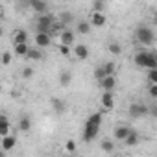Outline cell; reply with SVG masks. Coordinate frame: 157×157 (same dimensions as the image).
I'll list each match as a JSON object with an SVG mask.
<instances>
[{"label": "cell", "instance_id": "7c38bea8", "mask_svg": "<svg viewBox=\"0 0 157 157\" xmlns=\"http://www.w3.org/2000/svg\"><path fill=\"white\" fill-rule=\"evenodd\" d=\"M74 56H76L78 59L83 61V59L89 57V48H87L85 44H76V46H74Z\"/></svg>", "mask_w": 157, "mask_h": 157}, {"label": "cell", "instance_id": "5bb4252c", "mask_svg": "<svg viewBox=\"0 0 157 157\" xmlns=\"http://www.w3.org/2000/svg\"><path fill=\"white\" fill-rule=\"evenodd\" d=\"M59 41L63 43V44H74V33L70 32V30H63L61 33H59Z\"/></svg>", "mask_w": 157, "mask_h": 157}, {"label": "cell", "instance_id": "ba28073f", "mask_svg": "<svg viewBox=\"0 0 157 157\" xmlns=\"http://www.w3.org/2000/svg\"><path fill=\"white\" fill-rule=\"evenodd\" d=\"M100 102H102V107H104V109H107V111H109V109H113V107H115L113 93H111V91H104V94H102V100H100Z\"/></svg>", "mask_w": 157, "mask_h": 157}, {"label": "cell", "instance_id": "9c48e42d", "mask_svg": "<svg viewBox=\"0 0 157 157\" xmlns=\"http://www.w3.org/2000/svg\"><path fill=\"white\" fill-rule=\"evenodd\" d=\"M28 4L37 13H46V10H48V4L44 2V0H28Z\"/></svg>", "mask_w": 157, "mask_h": 157}, {"label": "cell", "instance_id": "e575fe53", "mask_svg": "<svg viewBox=\"0 0 157 157\" xmlns=\"http://www.w3.org/2000/svg\"><path fill=\"white\" fill-rule=\"evenodd\" d=\"M148 94H150L151 98H157V83H150V87H148Z\"/></svg>", "mask_w": 157, "mask_h": 157}, {"label": "cell", "instance_id": "83f0119b", "mask_svg": "<svg viewBox=\"0 0 157 157\" xmlns=\"http://www.w3.org/2000/svg\"><path fill=\"white\" fill-rule=\"evenodd\" d=\"M109 52L115 54V56H118V54H122V46L118 43H109Z\"/></svg>", "mask_w": 157, "mask_h": 157}, {"label": "cell", "instance_id": "484cf974", "mask_svg": "<svg viewBox=\"0 0 157 157\" xmlns=\"http://www.w3.org/2000/svg\"><path fill=\"white\" fill-rule=\"evenodd\" d=\"M59 21L65 24H70V22H74V15H70L68 11H63V13H59Z\"/></svg>", "mask_w": 157, "mask_h": 157}, {"label": "cell", "instance_id": "f546056e", "mask_svg": "<svg viewBox=\"0 0 157 157\" xmlns=\"http://www.w3.org/2000/svg\"><path fill=\"white\" fill-rule=\"evenodd\" d=\"M63 30H67V24L65 22H54V26H52V32H56V33H61Z\"/></svg>", "mask_w": 157, "mask_h": 157}, {"label": "cell", "instance_id": "9a60e30c", "mask_svg": "<svg viewBox=\"0 0 157 157\" xmlns=\"http://www.w3.org/2000/svg\"><path fill=\"white\" fill-rule=\"evenodd\" d=\"M91 28H93V24L87 22V21H78V24H76L78 33H82V35H87V33L91 32Z\"/></svg>", "mask_w": 157, "mask_h": 157}, {"label": "cell", "instance_id": "d590c367", "mask_svg": "<svg viewBox=\"0 0 157 157\" xmlns=\"http://www.w3.org/2000/svg\"><path fill=\"white\" fill-rule=\"evenodd\" d=\"M65 148H67V151H70V153H74V151H76V142H74V140H67V144H65Z\"/></svg>", "mask_w": 157, "mask_h": 157}, {"label": "cell", "instance_id": "d6a6232c", "mask_svg": "<svg viewBox=\"0 0 157 157\" xmlns=\"http://www.w3.org/2000/svg\"><path fill=\"white\" fill-rule=\"evenodd\" d=\"M59 54H61V56H65V57H68V56H70V46L61 43V44H59Z\"/></svg>", "mask_w": 157, "mask_h": 157}, {"label": "cell", "instance_id": "44dd1931", "mask_svg": "<svg viewBox=\"0 0 157 157\" xmlns=\"http://www.w3.org/2000/svg\"><path fill=\"white\" fill-rule=\"evenodd\" d=\"M100 150H102V151H105V153H111V151L115 150V142H113V140H109V139H104V140L100 142Z\"/></svg>", "mask_w": 157, "mask_h": 157}, {"label": "cell", "instance_id": "52a82bcc", "mask_svg": "<svg viewBox=\"0 0 157 157\" xmlns=\"http://www.w3.org/2000/svg\"><path fill=\"white\" fill-rule=\"evenodd\" d=\"M50 43H52V37H50L48 32H37V35H35V44H37V46L46 48Z\"/></svg>", "mask_w": 157, "mask_h": 157}, {"label": "cell", "instance_id": "277c9868", "mask_svg": "<svg viewBox=\"0 0 157 157\" xmlns=\"http://www.w3.org/2000/svg\"><path fill=\"white\" fill-rule=\"evenodd\" d=\"M37 32H52V26H54V19L46 13H41V17L37 19Z\"/></svg>", "mask_w": 157, "mask_h": 157}, {"label": "cell", "instance_id": "8992f818", "mask_svg": "<svg viewBox=\"0 0 157 157\" xmlns=\"http://www.w3.org/2000/svg\"><path fill=\"white\" fill-rule=\"evenodd\" d=\"M100 87H102V91H113L117 87V78H115V74H107L104 80H100Z\"/></svg>", "mask_w": 157, "mask_h": 157}, {"label": "cell", "instance_id": "8fae6325", "mask_svg": "<svg viewBox=\"0 0 157 157\" xmlns=\"http://www.w3.org/2000/svg\"><path fill=\"white\" fill-rule=\"evenodd\" d=\"M15 144H17V137H13V135H4V137H2V150H4V151L13 150Z\"/></svg>", "mask_w": 157, "mask_h": 157}, {"label": "cell", "instance_id": "2e32d148", "mask_svg": "<svg viewBox=\"0 0 157 157\" xmlns=\"http://www.w3.org/2000/svg\"><path fill=\"white\" fill-rule=\"evenodd\" d=\"M148 54H150V52H137V56H135V65L146 68V65H148Z\"/></svg>", "mask_w": 157, "mask_h": 157}, {"label": "cell", "instance_id": "3957f363", "mask_svg": "<svg viewBox=\"0 0 157 157\" xmlns=\"http://www.w3.org/2000/svg\"><path fill=\"white\" fill-rule=\"evenodd\" d=\"M128 113H129V117H133V118H140V117H146V115H150V107H148V105H144V104L133 102V104L129 105Z\"/></svg>", "mask_w": 157, "mask_h": 157}, {"label": "cell", "instance_id": "30bf717a", "mask_svg": "<svg viewBox=\"0 0 157 157\" xmlns=\"http://www.w3.org/2000/svg\"><path fill=\"white\" fill-rule=\"evenodd\" d=\"M50 105H52V109H54L57 115H63V113L67 111V104H65L61 98H50Z\"/></svg>", "mask_w": 157, "mask_h": 157}, {"label": "cell", "instance_id": "e0dca14e", "mask_svg": "<svg viewBox=\"0 0 157 157\" xmlns=\"http://www.w3.org/2000/svg\"><path fill=\"white\" fill-rule=\"evenodd\" d=\"M19 43H28V33L24 30H17L13 33V44H19Z\"/></svg>", "mask_w": 157, "mask_h": 157}, {"label": "cell", "instance_id": "f1b7e54d", "mask_svg": "<svg viewBox=\"0 0 157 157\" xmlns=\"http://www.w3.org/2000/svg\"><path fill=\"white\" fill-rule=\"evenodd\" d=\"M105 76H107V74H105V68H104V65H102V67H98V68L94 70V78H96L98 82H100V80H104Z\"/></svg>", "mask_w": 157, "mask_h": 157}, {"label": "cell", "instance_id": "4fadbf2b", "mask_svg": "<svg viewBox=\"0 0 157 157\" xmlns=\"http://www.w3.org/2000/svg\"><path fill=\"white\" fill-rule=\"evenodd\" d=\"M129 133H131V129H129L128 126H117L113 135H115V139H117V140H124Z\"/></svg>", "mask_w": 157, "mask_h": 157}, {"label": "cell", "instance_id": "4316f807", "mask_svg": "<svg viewBox=\"0 0 157 157\" xmlns=\"http://www.w3.org/2000/svg\"><path fill=\"white\" fill-rule=\"evenodd\" d=\"M105 10V0H94L93 2V11H104Z\"/></svg>", "mask_w": 157, "mask_h": 157}, {"label": "cell", "instance_id": "8d00e7d4", "mask_svg": "<svg viewBox=\"0 0 157 157\" xmlns=\"http://www.w3.org/2000/svg\"><path fill=\"white\" fill-rule=\"evenodd\" d=\"M32 76H33V68L26 67V68L22 70V78H24V80H28V78H32Z\"/></svg>", "mask_w": 157, "mask_h": 157}, {"label": "cell", "instance_id": "5b68a950", "mask_svg": "<svg viewBox=\"0 0 157 157\" xmlns=\"http://www.w3.org/2000/svg\"><path fill=\"white\" fill-rule=\"evenodd\" d=\"M105 22H107V17H105L104 11H93V15H91V24H93L94 28H104Z\"/></svg>", "mask_w": 157, "mask_h": 157}, {"label": "cell", "instance_id": "f35d334b", "mask_svg": "<svg viewBox=\"0 0 157 157\" xmlns=\"http://www.w3.org/2000/svg\"><path fill=\"white\" fill-rule=\"evenodd\" d=\"M155 24H157V13H155Z\"/></svg>", "mask_w": 157, "mask_h": 157}, {"label": "cell", "instance_id": "d4e9b609", "mask_svg": "<svg viewBox=\"0 0 157 157\" xmlns=\"http://www.w3.org/2000/svg\"><path fill=\"white\" fill-rule=\"evenodd\" d=\"M26 57H30V59H33V61H39V59H43V54H41V50H37V48H30Z\"/></svg>", "mask_w": 157, "mask_h": 157}, {"label": "cell", "instance_id": "d6986e66", "mask_svg": "<svg viewBox=\"0 0 157 157\" xmlns=\"http://www.w3.org/2000/svg\"><path fill=\"white\" fill-rule=\"evenodd\" d=\"M10 133V122H8V117L2 115L0 117V137H4Z\"/></svg>", "mask_w": 157, "mask_h": 157}, {"label": "cell", "instance_id": "74e56055", "mask_svg": "<svg viewBox=\"0 0 157 157\" xmlns=\"http://www.w3.org/2000/svg\"><path fill=\"white\" fill-rule=\"evenodd\" d=\"M150 115L157 118V105H155V107H150Z\"/></svg>", "mask_w": 157, "mask_h": 157}, {"label": "cell", "instance_id": "4dcf8cb0", "mask_svg": "<svg viewBox=\"0 0 157 157\" xmlns=\"http://www.w3.org/2000/svg\"><path fill=\"white\" fill-rule=\"evenodd\" d=\"M104 68H105V74H115L117 65H115L113 61H107V63H104Z\"/></svg>", "mask_w": 157, "mask_h": 157}, {"label": "cell", "instance_id": "ffe728a7", "mask_svg": "<svg viewBox=\"0 0 157 157\" xmlns=\"http://www.w3.org/2000/svg\"><path fill=\"white\" fill-rule=\"evenodd\" d=\"M70 82H72V74H70V72L65 70V72L59 74V83H61V87H68Z\"/></svg>", "mask_w": 157, "mask_h": 157}, {"label": "cell", "instance_id": "7a4b0ae2", "mask_svg": "<svg viewBox=\"0 0 157 157\" xmlns=\"http://www.w3.org/2000/svg\"><path fill=\"white\" fill-rule=\"evenodd\" d=\"M135 39H137L140 44L150 46V44L155 41V33H153V30L148 28V26H139V28L135 30Z\"/></svg>", "mask_w": 157, "mask_h": 157}, {"label": "cell", "instance_id": "603a6c76", "mask_svg": "<svg viewBox=\"0 0 157 157\" xmlns=\"http://www.w3.org/2000/svg\"><path fill=\"white\" fill-rule=\"evenodd\" d=\"M28 50H30L28 43H19V44H15V54H17V56H28Z\"/></svg>", "mask_w": 157, "mask_h": 157}, {"label": "cell", "instance_id": "ac0fdd59", "mask_svg": "<svg viewBox=\"0 0 157 157\" xmlns=\"http://www.w3.org/2000/svg\"><path fill=\"white\" fill-rule=\"evenodd\" d=\"M30 128H32V118L28 115H22L21 120H19V129L21 131H30Z\"/></svg>", "mask_w": 157, "mask_h": 157}, {"label": "cell", "instance_id": "6da1fadb", "mask_svg": "<svg viewBox=\"0 0 157 157\" xmlns=\"http://www.w3.org/2000/svg\"><path fill=\"white\" fill-rule=\"evenodd\" d=\"M100 126H102V113H94V115H91V117L87 118V122H85V129H83V140H85V142L93 140V139L98 135V131H100Z\"/></svg>", "mask_w": 157, "mask_h": 157}, {"label": "cell", "instance_id": "836d02e7", "mask_svg": "<svg viewBox=\"0 0 157 157\" xmlns=\"http://www.w3.org/2000/svg\"><path fill=\"white\" fill-rule=\"evenodd\" d=\"M10 63H11V52H4V54H2V65L8 67Z\"/></svg>", "mask_w": 157, "mask_h": 157}, {"label": "cell", "instance_id": "1f68e13d", "mask_svg": "<svg viewBox=\"0 0 157 157\" xmlns=\"http://www.w3.org/2000/svg\"><path fill=\"white\" fill-rule=\"evenodd\" d=\"M148 82L150 83H157V68H150L148 70Z\"/></svg>", "mask_w": 157, "mask_h": 157}, {"label": "cell", "instance_id": "7402d4cb", "mask_svg": "<svg viewBox=\"0 0 157 157\" xmlns=\"http://www.w3.org/2000/svg\"><path fill=\"white\" fill-rule=\"evenodd\" d=\"M124 144H126V146H137V144H139V135H137L135 131H131V133L124 139Z\"/></svg>", "mask_w": 157, "mask_h": 157}, {"label": "cell", "instance_id": "cb8c5ba5", "mask_svg": "<svg viewBox=\"0 0 157 157\" xmlns=\"http://www.w3.org/2000/svg\"><path fill=\"white\" fill-rule=\"evenodd\" d=\"M146 68L150 70V68H157V52H150L148 54V65H146Z\"/></svg>", "mask_w": 157, "mask_h": 157}]
</instances>
